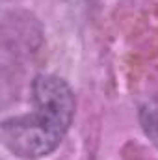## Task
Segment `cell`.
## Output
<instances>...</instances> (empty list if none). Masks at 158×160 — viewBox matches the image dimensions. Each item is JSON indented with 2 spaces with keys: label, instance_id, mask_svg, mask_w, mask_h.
Returning <instances> with one entry per match:
<instances>
[{
  "label": "cell",
  "instance_id": "1",
  "mask_svg": "<svg viewBox=\"0 0 158 160\" xmlns=\"http://www.w3.org/2000/svg\"><path fill=\"white\" fill-rule=\"evenodd\" d=\"M34 114L11 118L2 123L4 145L21 158L50 155L75 116V93L65 80L54 75H39L34 80Z\"/></svg>",
  "mask_w": 158,
  "mask_h": 160
},
{
  "label": "cell",
  "instance_id": "2",
  "mask_svg": "<svg viewBox=\"0 0 158 160\" xmlns=\"http://www.w3.org/2000/svg\"><path fill=\"white\" fill-rule=\"evenodd\" d=\"M140 123L145 136L158 147V101L145 102L140 110Z\"/></svg>",
  "mask_w": 158,
  "mask_h": 160
}]
</instances>
